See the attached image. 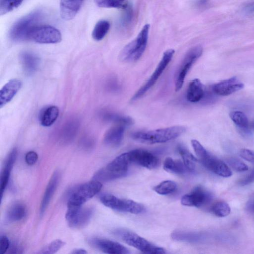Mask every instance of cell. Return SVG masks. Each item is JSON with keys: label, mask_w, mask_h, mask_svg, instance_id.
<instances>
[{"label": "cell", "mask_w": 254, "mask_h": 254, "mask_svg": "<svg viewBox=\"0 0 254 254\" xmlns=\"http://www.w3.org/2000/svg\"><path fill=\"white\" fill-rule=\"evenodd\" d=\"M186 129L184 126H174L151 130L136 131L132 133L131 137L138 142L146 144L162 143L178 138L185 132Z\"/></svg>", "instance_id": "obj_1"}, {"label": "cell", "mask_w": 254, "mask_h": 254, "mask_svg": "<svg viewBox=\"0 0 254 254\" xmlns=\"http://www.w3.org/2000/svg\"><path fill=\"white\" fill-rule=\"evenodd\" d=\"M43 18L42 11L34 10L17 20L12 26L9 31L10 39L15 42L28 40V35L32 30Z\"/></svg>", "instance_id": "obj_2"}, {"label": "cell", "mask_w": 254, "mask_h": 254, "mask_svg": "<svg viewBox=\"0 0 254 254\" xmlns=\"http://www.w3.org/2000/svg\"><path fill=\"white\" fill-rule=\"evenodd\" d=\"M130 163L127 152L120 154L105 167L98 171L93 176V180L106 182L124 177L127 172Z\"/></svg>", "instance_id": "obj_3"}, {"label": "cell", "mask_w": 254, "mask_h": 254, "mask_svg": "<svg viewBox=\"0 0 254 254\" xmlns=\"http://www.w3.org/2000/svg\"><path fill=\"white\" fill-rule=\"evenodd\" d=\"M149 30V25H145L136 37L125 46L120 54L122 61L133 62L141 58L147 46Z\"/></svg>", "instance_id": "obj_4"}, {"label": "cell", "mask_w": 254, "mask_h": 254, "mask_svg": "<svg viewBox=\"0 0 254 254\" xmlns=\"http://www.w3.org/2000/svg\"><path fill=\"white\" fill-rule=\"evenodd\" d=\"M102 187L101 183L95 180L80 185L69 194L67 207L82 206L85 202L98 193Z\"/></svg>", "instance_id": "obj_5"}, {"label": "cell", "mask_w": 254, "mask_h": 254, "mask_svg": "<svg viewBox=\"0 0 254 254\" xmlns=\"http://www.w3.org/2000/svg\"><path fill=\"white\" fill-rule=\"evenodd\" d=\"M116 234L127 245L133 247L140 252L149 254H163L165 250L150 243L145 238L127 231H118Z\"/></svg>", "instance_id": "obj_6"}, {"label": "cell", "mask_w": 254, "mask_h": 254, "mask_svg": "<svg viewBox=\"0 0 254 254\" xmlns=\"http://www.w3.org/2000/svg\"><path fill=\"white\" fill-rule=\"evenodd\" d=\"M100 200L105 206L120 212L137 214L144 209L143 206L136 201L119 198L111 194H103L100 196Z\"/></svg>", "instance_id": "obj_7"}, {"label": "cell", "mask_w": 254, "mask_h": 254, "mask_svg": "<svg viewBox=\"0 0 254 254\" xmlns=\"http://www.w3.org/2000/svg\"><path fill=\"white\" fill-rule=\"evenodd\" d=\"M202 52V47L199 45L190 48L186 53L175 73V88L176 91L182 88L189 71L193 64L201 56Z\"/></svg>", "instance_id": "obj_8"}, {"label": "cell", "mask_w": 254, "mask_h": 254, "mask_svg": "<svg viewBox=\"0 0 254 254\" xmlns=\"http://www.w3.org/2000/svg\"><path fill=\"white\" fill-rule=\"evenodd\" d=\"M174 53L175 51L173 49H168L164 53L155 69L147 81L132 96L131 101L141 98L155 84L172 59Z\"/></svg>", "instance_id": "obj_9"}, {"label": "cell", "mask_w": 254, "mask_h": 254, "mask_svg": "<svg viewBox=\"0 0 254 254\" xmlns=\"http://www.w3.org/2000/svg\"><path fill=\"white\" fill-rule=\"evenodd\" d=\"M28 40L40 44H55L61 42L62 34L53 26L39 24L30 32Z\"/></svg>", "instance_id": "obj_10"}, {"label": "cell", "mask_w": 254, "mask_h": 254, "mask_svg": "<svg viewBox=\"0 0 254 254\" xmlns=\"http://www.w3.org/2000/svg\"><path fill=\"white\" fill-rule=\"evenodd\" d=\"M93 210L91 207H67L65 219L68 225L74 228L85 226L91 219Z\"/></svg>", "instance_id": "obj_11"}, {"label": "cell", "mask_w": 254, "mask_h": 254, "mask_svg": "<svg viewBox=\"0 0 254 254\" xmlns=\"http://www.w3.org/2000/svg\"><path fill=\"white\" fill-rule=\"evenodd\" d=\"M127 153L130 162L148 169H154L158 165V158L147 150L136 149Z\"/></svg>", "instance_id": "obj_12"}, {"label": "cell", "mask_w": 254, "mask_h": 254, "mask_svg": "<svg viewBox=\"0 0 254 254\" xmlns=\"http://www.w3.org/2000/svg\"><path fill=\"white\" fill-rule=\"evenodd\" d=\"M211 195L203 187L197 186L190 192L184 195L181 200L182 205L200 207L211 199Z\"/></svg>", "instance_id": "obj_13"}, {"label": "cell", "mask_w": 254, "mask_h": 254, "mask_svg": "<svg viewBox=\"0 0 254 254\" xmlns=\"http://www.w3.org/2000/svg\"><path fill=\"white\" fill-rule=\"evenodd\" d=\"M90 243L103 253L110 254H127L128 250L122 244L110 240L102 238H95L91 240Z\"/></svg>", "instance_id": "obj_14"}, {"label": "cell", "mask_w": 254, "mask_h": 254, "mask_svg": "<svg viewBox=\"0 0 254 254\" xmlns=\"http://www.w3.org/2000/svg\"><path fill=\"white\" fill-rule=\"evenodd\" d=\"M200 161L208 170L221 177L227 178L232 175L231 169L226 163L209 153Z\"/></svg>", "instance_id": "obj_15"}, {"label": "cell", "mask_w": 254, "mask_h": 254, "mask_svg": "<svg viewBox=\"0 0 254 254\" xmlns=\"http://www.w3.org/2000/svg\"><path fill=\"white\" fill-rule=\"evenodd\" d=\"M244 84L236 77L222 81L212 86L214 93L219 96H228L242 89Z\"/></svg>", "instance_id": "obj_16"}, {"label": "cell", "mask_w": 254, "mask_h": 254, "mask_svg": "<svg viewBox=\"0 0 254 254\" xmlns=\"http://www.w3.org/2000/svg\"><path fill=\"white\" fill-rule=\"evenodd\" d=\"M17 156V149L16 148H13L8 153L5 160L0 176V195L1 201L8 183L10 173L16 160Z\"/></svg>", "instance_id": "obj_17"}, {"label": "cell", "mask_w": 254, "mask_h": 254, "mask_svg": "<svg viewBox=\"0 0 254 254\" xmlns=\"http://www.w3.org/2000/svg\"><path fill=\"white\" fill-rule=\"evenodd\" d=\"M22 86L21 81L18 79L9 80L0 91V108L11 101Z\"/></svg>", "instance_id": "obj_18"}, {"label": "cell", "mask_w": 254, "mask_h": 254, "mask_svg": "<svg viewBox=\"0 0 254 254\" xmlns=\"http://www.w3.org/2000/svg\"><path fill=\"white\" fill-rule=\"evenodd\" d=\"M126 127L123 125L114 124L105 133L104 143L111 147L119 146L123 140Z\"/></svg>", "instance_id": "obj_19"}, {"label": "cell", "mask_w": 254, "mask_h": 254, "mask_svg": "<svg viewBox=\"0 0 254 254\" xmlns=\"http://www.w3.org/2000/svg\"><path fill=\"white\" fill-rule=\"evenodd\" d=\"M19 59L23 71L27 75H32L38 69L40 59L35 53L30 51H23L20 54Z\"/></svg>", "instance_id": "obj_20"}, {"label": "cell", "mask_w": 254, "mask_h": 254, "mask_svg": "<svg viewBox=\"0 0 254 254\" xmlns=\"http://www.w3.org/2000/svg\"><path fill=\"white\" fill-rule=\"evenodd\" d=\"M84 0H60V14L66 20L73 19L79 10Z\"/></svg>", "instance_id": "obj_21"}, {"label": "cell", "mask_w": 254, "mask_h": 254, "mask_svg": "<svg viewBox=\"0 0 254 254\" xmlns=\"http://www.w3.org/2000/svg\"><path fill=\"white\" fill-rule=\"evenodd\" d=\"M60 179V174L55 171L52 175L44 193L40 208V215H43L47 209L57 189Z\"/></svg>", "instance_id": "obj_22"}, {"label": "cell", "mask_w": 254, "mask_h": 254, "mask_svg": "<svg viewBox=\"0 0 254 254\" xmlns=\"http://www.w3.org/2000/svg\"><path fill=\"white\" fill-rule=\"evenodd\" d=\"M204 91L202 84L199 79L195 78L191 80L187 91V99L191 103L199 101L203 97Z\"/></svg>", "instance_id": "obj_23"}, {"label": "cell", "mask_w": 254, "mask_h": 254, "mask_svg": "<svg viewBox=\"0 0 254 254\" xmlns=\"http://www.w3.org/2000/svg\"><path fill=\"white\" fill-rule=\"evenodd\" d=\"M59 115V109L56 106H50L42 110L40 113L39 121L42 126H51L56 121Z\"/></svg>", "instance_id": "obj_24"}, {"label": "cell", "mask_w": 254, "mask_h": 254, "mask_svg": "<svg viewBox=\"0 0 254 254\" xmlns=\"http://www.w3.org/2000/svg\"><path fill=\"white\" fill-rule=\"evenodd\" d=\"M26 206L22 202H16L11 205L6 213V218L10 222L18 221L26 215Z\"/></svg>", "instance_id": "obj_25"}, {"label": "cell", "mask_w": 254, "mask_h": 254, "mask_svg": "<svg viewBox=\"0 0 254 254\" xmlns=\"http://www.w3.org/2000/svg\"><path fill=\"white\" fill-rule=\"evenodd\" d=\"M163 168L169 173L178 175L184 174L187 170L183 162L175 160L171 157L165 159L163 163Z\"/></svg>", "instance_id": "obj_26"}, {"label": "cell", "mask_w": 254, "mask_h": 254, "mask_svg": "<svg viewBox=\"0 0 254 254\" xmlns=\"http://www.w3.org/2000/svg\"><path fill=\"white\" fill-rule=\"evenodd\" d=\"M110 22L106 20H100L95 24L92 36L95 41H101L106 35L110 29Z\"/></svg>", "instance_id": "obj_27"}, {"label": "cell", "mask_w": 254, "mask_h": 254, "mask_svg": "<svg viewBox=\"0 0 254 254\" xmlns=\"http://www.w3.org/2000/svg\"><path fill=\"white\" fill-rule=\"evenodd\" d=\"M178 150L187 169L190 171H193L195 167V162L198 161L197 159L183 146L179 145Z\"/></svg>", "instance_id": "obj_28"}, {"label": "cell", "mask_w": 254, "mask_h": 254, "mask_svg": "<svg viewBox=\"0 0 254 254\" xmlns=\"http://www.w3.org/2000/svg\"><path fill=\"white\" fill-rule=\"evenodd\" d=\"M79 127V124L76 120L68 122L64 127L62 132L63 141H68L75 136Z\"/></svg>", "instance_id": "obj_29"}, {"label": "cell", "mask_w": 254, "mask_h": 254, "mask_svg": "<svg viewBox=\"0 0 254 254\" xmlns=\"http://www.w3.org/2000/svg\"><path fill=\"white\" fill-rule=\"evenodd\" d=\"M104 117L106 120L114 122L115 124H121L127 127L133 123L131 118L117 114L108 113L104 115Z\"/></svg>", "instance_id": "obj_30"}, {"label": "cell", "mask_w": 254, "mask_h": 254, "mask_svg": "<svg viewBox=\"0 0 254 254\" xmlns=\"http://www.w3.org/2000/svg\"><path fill=\"white\" fill-rule=\"evenodd\" d=\"M177 188V185L174 181L166 180L162 182L154 188V190L157 193L166 195L173 192Z\"/></svg>", "instance_id": "obj_31"}, {"label": "cell", "mask_w": 254, "mask_h": 254, "mask_svg": "<svg viewBox=\"0 0 254 254\" xmlns=\"http://www.w3.org/2000/svg\"><path fill=\"white\" fill-rule=\"evenodd\" d=\"M230 117L239 127L246 129L248 127L249 121L246 115L242 112L234 111L230 113Z\"/></svg>", "instance_id": "obj_32"}, {"label": "cell", "mask_w": 254, "mask_h": 254, "mask_svg": "<svg viewBox=\"0 0 254 254\" xmlns=\"http://www.w3.org/2000/svg\"><path fill=\"white\" fill-rule=\"evenodd\" d=\"M213 214L219 217H224L228 216L230 212L231 208L228 204L223 201L215 202L211 207Z\"/></svg>", "instance_id": "obj_33"}, {"label": "cell", "mask_w": 254, "mask_h": 254, "mask_svg": "<svg viewBox=\"0 0 254 254\" xmlns=\"http://www.w3.org/2000/svg\"><path fill=\"white\" fill-rule=\"evenodd\" d=\"M23 0H0V14L1 15L9 12L19 7Z\"/></svg>", "instance_id": "obj_34"}, {"label": "cell", "mask_w": 254, "mask_h": 254, "mask_svg": "<svg viewBox=\"0 0 254 254\" xmlns=\"http://www.w3.org/2000/svg\"><path fill=\"white\" fill-rule=\"evenodd\" d=\"M65 243L60 239H57L44 247L38 253L42 254H53L57 253Z\"/></svg>", "instance_id": "obj_35"}, {"label": "cell", "mask_w": 254, "mask_h": 254, "mask_svg": "<svg viewBox=\"0 0 254 254\" xmlns=\"http://www.w3.org/2000/svg\"><path fill=\"white\" fill-rule=\"evenodd\" d=\"M229 165L235 171L243 172L247 171L248 166L242 160L235 157H230L227 159Z\"/></svg>", "instance_id": "obj_36"}, {"label": "cell", "mask_w": 254, "mask_h": 254, "mask_svg": "<svg viewBox=\"0 0 254 254\" xmlns=\"http://www.w3.org/2000/svg\"><path fill=\"white\" fill-rule=\"evenodd\" d=\"M126 0H98L97 3L99 7L106 8H121L125 7Z\"/></svg>", "instance_id": "obj_37"}, {"label": "cell", "mask_w": 254, "mask_h": 254, "mask_svg": "<svg viewBox=\"0 0 254 254\" xmlns=\"http://www.w3.org/2000/svg\"><path fill=\"white\" fill-rule=\"evenodd\" d=\"M191 143L194 151L199 161H201L206 158L209 154V153L207 150L197 140H191Z\"/></svg>", "instance_id": "obj_38"}, {"label": "cell", "mask_w": 254, "mask_h": 254, "mask_svg": "<svg viewBox=\"0 0 254 254\" xmlns=\"http://www.w3.org/2000/svg\"><path fill=\"white\" fill-rule=\"evenodd\" d=\"M172 236V238L176 240L189 242H194L197 239L196 234L190 232H175Z\"/></svg>", "instance_id": "obj_39"}, {"label": "cell", "mask_w": 254, "mask_h": 254, "mask_svg": "<svg viewBox=\"0 0 254 254\" xmlns=\"http://www.w3.org/2000/svg\"><path fill=\"white\" fill-rule=\"evenodd\" d=\"M239 154L242 158L254 163V151L248 149H242L240 151Z\"/></svg>", "instance_id": "obj_40"}, {"label": "cell", "mask_w": 254, "mask_h": 254, "mask_svg": "<svg viewBox=\"0 0 254 254\" xmlns=\"http://www.w3.org/2000/svg\"><path fill=\"white\" fill-rule=\"evenodd\" d=\"M131 7L126 6L125 7V11L122 18V23L123 25H128L131 21L133 13Z\"/></svg>", "instance_id": "obj_41"}, {"label": "cell", "mask_w": 254, "mask_h": 254, "mask_svg": "<svg viewBox=\"0 0 254 254\" xmlns=\"http://www.w3.org/2000/svg\"><path fill=\"white\" fill-rule=\"evenodd\" d=\"M38 159V156L36 152L33 151H30L28 152L25 157L26 163L30 166L35 164Z\"/></svg>", "instance_id": "obj_42"}, {"label": "cell", "mask_w": 254, "mask_h": 254, "mask_svg": "<svg viewBox=\"0 0 254 254\" xmlns=\"http://www.w3.org/2000/svg\"><path fill=\"white\" fill-rule=\"evenodd\" d=\"M10 243L8 238L5 236H2L0 239V253L3 254L8 250Z\"/></svg>", "instance_id": "obj_43"}, {"label": "cell", "mask_w": 254, "mask_h": 254, "mask_svg": "<svg viewBox=\"0 0 254 254\" xmlns=\"http://www.w3.org/2000/svg\"><path fill=\"white\" fill-rule=\"evenodd\" d=\"M254 182V169H253L248 174L241 179L239 184L241 186H246Z\"/></svg>", "instance_id": "obj_44"}, {"label": "cell", "mask_w": 254, "mask_h": 254, "mask_svg": "<svg viewBox=\"0 0 254 254\" xmlns=\"http://www.w3.org/2000/svg\"><path fill=\"white\" fill-rule=\"evenodd\" d=\"M242 11L246 14H254V0H251L245 4Z\"/></svg>", "instance_id": "obj_45"}, {"label": "cell", "mask_w": 254, "mask_h": 254, "mask_svg": "<svg viewBox=\"0 0 254 254\" xmlns=\"http://www.w3.org/2000/svg\"><path fill=\"white\" fill-rule=\"evenodd\" d=\"M10 253H20L21 248L15 244H11L9 248Z\"/></svg>", "instance_id": "obj_46"}, {"label": "cell", "mask_w": 254, "mask_h": 254, "mask_svg": "<svg viewBox=\"0 0 254 254\" xmlns=\"http://www.w3.org/2000/svg\"><path fill=\"white\" fill-rule=\"evenodd\" d=\"M87 252L83 249H75L70 252L71 254H86Z\"/></svg>", "instance_id": "obj_47"}, {"label": "cell", "mask_w": 254, "mask_h": 254, "mask_svg": "<svg viewBox=\"0 0 254 254\" xmlns=\"http://www.w3.org/2000/svg\"><path fill=\"white\" fill-rule=\"evenodd\" d=\"M208 2V0H197V4L200 6H204Z\"/></svg>", "instance_id": "obj_48"}]
</instances>
